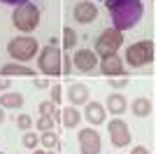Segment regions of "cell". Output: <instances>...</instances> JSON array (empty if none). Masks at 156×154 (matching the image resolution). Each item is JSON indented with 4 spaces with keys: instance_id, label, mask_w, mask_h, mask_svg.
<instances>
[{
    "instance_id": "obj_1",
    "label": "cell",
    "mask_w": 156,
    "mask_h": 154,
    "mask_svg": "<svg viewBox=\"0 0 156 154\" xmlns=\"http://www.w3.org/2000/svg\"><path fill=\"white\" fill-rule=\"evenodd\" d=\"M107 9L112 14V24L117 31H130L144 14L142 0H121V2L110 5Z\"/></svg>"
},
{
    "instance_id": "obj_2",
    "label": "cell",
    "mask_w": 156,
    "mask_h": 154,
    "mask_svg": "<svg viewBox=\"0 0 156 154\" xmlns=\"http://www.w3.org/2000/svg\"><path fill=\"white\" fill-rule=\"evenodd\" d=\"M12 24L19 28L21 33H30L37 28L40 24V9L33 2H23V5H16L12 14Z\"/></svg>"
},
{
    "instance_id": "obj_3",
    "label": "cell",
    "mask_w": 156,
    "mask_h": 154,
    "mask_svg": "<svg viewBox=\"0 0 156 154\" xmlns=\"http://www.w3.org/2000/svg\"><path fill=\"white\" fill-rule=\"evenodd\" d=\"M126 61L133 68H140V65H147L154 61V42L151 40H142V42H135L130 45L126 51Z\"/></svg>"
},
{
    "instance_id": "obj_4",
    "label": "cell",
    "mask_w": 156,
    "mask_h": 154,
    "mask_svg": "<svg viewBox=\"0 0 156 154\" xmlns=\"http://www.w3.org/2000/svg\"><path fill=\"white\" fill-rule=\"evenodd\" d=\"M37 49H40L37 40L28 38V35L14 38V40H9V45H7V54H9L12 58H16V61H30Z\"/></svg>"
},
{
    "instance_id": "obj_5",
    "label": "cell",
    "mask_w": 156,
    "mask_h": 154,
    "mask_svg": "<svg viewBox=\"0 0 156 154\" xmlns=\"http://www.w3.org/2000/svg\"><path fill=\"white\" fill-rule=\"evenodd\" d=\"M37 65H40V70L44 72V75H61V51L58 47L54 45H47L44 49L40 51V58H37Z\"/></svg>"
},
{
    "instance_id": "obj_6",
    "label": "cell",
    "mask_w": 156,
    "mask_h": 154,
    "mask_svg": "<svg viewBox=\"0 0 156 154\" xmlns=\"http://www.w3.org/2000/svg\"><path fill=\"white\" fill-rule=\"evenodd\" d=\"M121 31H117V28H107V31H103V35L98 38L96 42V56L105 58L110 56V54H117V49L121 47Z\"/></svg>"
},
{
    "instance_id": "obj_7",
    "label": "cell",
    "mask_w": 156,
    "mask_h": 154,
    "mask_svg": "<svg viewBox=\"0 0 156 154\" xmlns=\"http://www.w3.org/2000/svg\"><path fill=\"white\" fill-rule=\"evenodd\" d=\"M79 152L82 154H100V135L96 128L86 126L79 131Z\"/></svg>"
},
{
    "instance_id": "obj_8",
    "label": "cell",
    "mask_w": 156,
    "mask_h": 154,
    "mask_svg": "<svg viewBox=\"0 0 156 154\" xmlns=\"http://www.w3.org/2000/svg\"><path fill=\"white\" fill-rule=\"evenodd\" d=\"M130 138H133V133H130V128L126 122H121V119H112L110 122V140L114 147H126L130 142Z\"/></svg>"
},
{
    "instance_id": "obj_9",
    "label": "cell",
    "mask_w": 156,
    "mask_h": 154,
    "mask_svg": "<svg viewBox=\"0 0 156 154\" xmlns=\"http://www.w3.org/2000/svg\"><path fill=\"white\" fill-rule=\"evenodd\" d=\"M98 65V58H96V51L91 49H79L75 54V68L82 72H91L93 68Z\"/></svg>"
},
{
    "instance_id": "obj_10",
    "label": "cell",
    "mask_w": 156,
    "mask_h": 154,
    "mask_svg": "<svg viewBox=\"0 0 156 154\" xmlns=\"http://www.w3.org/2000/svg\"><path fill=\"white\" fill-rule=\"evenodd\" d=\"M100 72L103 75H124V58H119L117 54H110L100 61Z\"/></svg>"
},
{
    "instance_id": "obj_11",
    "label": "cell",
    "mask_w": 156,
    "mask_h": 154,
    "mask_svg": "<svg viewBox=\"0 0 156 154\" xmlns=\"http://www.w3.org/2000/svg\"><path fill=\"white\" fill-rule=\"evenodd\" d=\"M96 16H98V9H96L93 2H77V5H75V21H79V24H91Z\"/></svg>"
},
{
    "instance_id": "obj_12",
    "label": "cell",
    "mask_w": 156,
    "mask_h": 154,
    "mask_svg": "<svg viewBox=\"0 0 156 154\" xmlns=\"http://www.w3.org/2000/svg\"><path fill=\"white\" fill-rule=\"evenodd\" d=\"M84 117L89 119V124H93V126H98V124L105 122V108L100 105V103H86V110H84Z\"/></svg>"
},
{
    "instance_id": "obj_13",
    "label": "cell",
    "mask_w": 156,
    "mask_h": 154,
    "mask_svg": "<svg viewBox=\"0 0 156 154\" xmlns=\"http://www.w3.org/2000/svg\"><path fill=\"white\" fill-rule=\"evenodd\" d=\"M68 96H70V105H84L89 103V89L84 84H70Z\"/></svg>"
},
{
    "instance_id": "obj_14",
    "label": "cell",
    "mask_w": 156,
    "mask_h": 154,
    "mask_svg": "<svg viewBox=\"0 0 156 154\" xmlns=\"http://www.w3.org/2000/svg\"><path fill=\"white\" fill-rule=\"evenodd\" d=\"M79 119H82V115L77 112V108L75 105H68V108L61 110V122H63V126L72 128V126H77Z\"/></svg>"
},
{
    "instance_id": "obj_15",
    "label": "cell",
    "mask_w": 156,
    "mask_h": 154,
    "mask_svg": "<svg viewBox=\"0 0 156 154\" xmlns=\"http://www.w3.org/2000/svg\"><path fill=\"white\" fill-rule=\"evenodd\" d=\"M2 75L9 77V75H23V77H33L35 72L28 68V65H21V63H7L2 65Z\"/></svg>"
},
{
    "instance_id": "obj_16",
    "label": "cell",
    "mask_w": 156,
    "mask_h": 154,
    "mask_svg": "<svg viewBox=\"0 0 156 154\" xmlns=\"http://www.w3.org/2000/svg\"><path fill=\"white\" fill-rule=\"evenodd\" d=\"M126 98L121 96V94H112L110 98H107V108H110L112 115H124V110H126Z\"/></svg>"
},
{
    "instance_id": "obj_17",
    "label": "cell",
    "mask_w": 156,
    "mask_h": 154,
    "mask_svg": "<svg viewBox=\"0 0 156 154\" xmlns=\"http://www.w3.org/2000/svg\"><path fill=\"white\" fill-rule=\"evenodd\" d=\"M133 115L135 117H149L151 115V103L147 98H135L133 101Z\"/></svg>"
},
{
    "instance_id": "obj_18",
    "label": "cell",
    "mask_w": 156,
    "mask_h": 154,
    "mask_svg": "<svg viewBox=\"0 0 156 154\" xmlns=\"http://www.w3.org/2000/svg\"><path fill=\"white\" fill-rule=\"evenodd\" d=\"M0 105L2 108H21L23 105V96L21 94H5V96H0Z\"/></svg>"
},
{
    "instance_id": "obj_19",
    "label": "cell",
    "mask_w": 156,
    "mask_h": 154,
    "mask_svg": "<svg viewBox=\"0 0 156 154\" xmlns=\"http://www.w3.org/2000/svg\"><path fill=\"white\" fill-rule=\"evenodd\" d=\"M40 115H47L51 119H61V112L56 110V103H51V101H44L40 105Z\"/></svg>"
},
{
    "instance_id": "obj_20",
    "label": "cell",
    "mask_w": 156,
    "mask_h": 154,
    "mask_svg": "<svg viewBox=\"0 0 156 154\" xmlns=\"http://www.w3.org/2000/svg\"><path fill=\"white\" fill-rule=\"evenodd\" d=\"M40 142H42L47 149H54V147H56V145H58V138H56V133H54V128H51V131H42Z\"/></svg>"
},
{
    "instance_id": "obj_21",
    "label": "cell",
    "mask_w": 156,
    "mask_h": 154,
    "mask_svg": "<svg viewBox=\"0 0 156 154\" xmlns=\"http://www.w3.org/2000/svg\"><path fill=\"white\" fill-rule=\"evenodd\" d=\"M75 45H77V33L72 31V28H65L63 31V47L65 49H72Z\"/></svg>"
},
{
    "instance_id": "obj_22",
    "label": "cell",
    "mask_w": 156,
    "mask_h": 154,
    "mask_svg": "<svg viewBox=\"0 0 156 154\" xmlns=\"http://www.w3.org/2000/svg\"><path fill=\"white\" fill-rule=\"evenodd\" d=\"M35 126H37L40 131H51V128H54V119H51V117H47V115H42V117L37 119V124H35Z\"/></svg>"
},
{
    "instance_id": "obj_23",
    "label": "cell",
    "mask_w": 156,
    "mask_h": 154,
    "mask_svg": "<svg viewBox=\"0 0 156 154\" xmlns=\"http://www.w3.org/2000/svg\"><path fill=\"white\" fill-rule=\"evenodd\" d=\"M16 126H19L21 131H28V128L33 126V119L28 115H19V117H16Z\"/></svg>"
},
{
    "instance_id": "obj_24",
    "label": "cell",
    "mask_w": 156,
    "mask_h": 154,
    "mask_svg": "<svg viewBox=\"0 0 156 154\" xmlns=\"http://www.w3.org/2000/svg\"><path fill=\"white\" fill-rule=\"evenodd\" d=\"M37 135H35V133H23V145H26V147L28 149H35V147H37Z\"/></svg>"
},
{
    "instance_id": "obj_25",
    "label": "cell",
    "mask_w": 156,
    "mask_h": 154,
    "mask_svg": "<svg viewBox=\"0 0 156 154\" xmlns=\"http://www.w3.org/2000/svg\"><path fill=\"white\" fill-rule=\"evenodd\" d=\"M61 98H63V96H61V86H58V84H54V89H51V103H58Z\"/></svg>"
},
{
    "instance_id": "obj_26",
    "label": "cell",
    "mask_w": 156,
    "mask_h": 154,
    "mask_svg": "<svg viewBox=\"0 0 156 154\" xmlns=\"http://www.w3.org/2000/svg\"><path fill=\"white\" fill-rule=\"evenodd\" d=\"M110 84L114 86V89H121V86L128 84V79H126V77H119V79H110Z\"/></svg>"
},
{
    "instance_id": "obj_27",
    "label": "cell",
    "mask_w": 156,
    "mask_h": 154,
    "mask_svg": "<svg viewBox=\"0 0 156 154\" xmlns=\"http://www.w3.org/2000/svg\"><path fill=\"white\" fill-rule=\"evenodd\" d=\"M0 2H5V5H23L28 0H0Z\"/></svg>"
},
{
    "instance_id": "obj_28",
    "label": "cell",
    "mask_w": 156,
    "mask_h": 154,
    "mask_svg": "<svg viewBox=\"0 0 156 154\" xmlns=\"http://www.w3.org/2000/svg\"><path fill=\"white\" fill-rule=\"evenodd\" d=\"M133 154H149V149H147V147H142V145H137V147L133 149Z\"/></svg>"
},
{
    "instance_id": "obj_29",
    "label": "cell",
    "mask_w": 156,
    "mask_h": 154,
    "mask_svg": "<svg viewBox=\"0 0 156 154\" xmlns=\"http://www.w3.org/2000/svg\"><path fill=\"white\" fill-rule=\"evenodd\" d=\"M35 86H37V89H47V86H49V82H47V79H37V82H35Z\"/></svg>"
},
{
    "instance_id": "obj_30",
    "label": "cell",
    "mask_w": 156,
    "mask_h": 154,
    "mask_svg": "<svg viewBox=\"0 0 156 154\" xmlns=\"http://www.w3.org/2000/svg\"><path fill=\"white\" fill-rule=\"evenodd\" d=\"M0 89H9V79H7V77L0 79Z\"/></svg>"
},
{
    "instance_id": "obj_31",
    "label": "cell",
    "mask_w": 156,
    "mask_h": 154,
    "mask_svg": "<svg viewBox=\"0 0 156 154\" xmlns=\"http://www.w3.org/2000/svg\"><path fill=\"white\" fill-rule=\"evenodd\" d=\"M100 2H105V5L110 7V5H114V2H121V0H100Z\"/></svg>"
},
{
    "instance_id": "obj_32",
    "label": "cell",
    "mask_w": 156,
    "mask_h": 154,
    "mask_svg": "<svg viewBox=\"0 0 156 154\" xmlns=\"http://www.w3.org/2000/svg\"><path fill=\"white\" fill-rule=\"evenodd\" d=\"M2 119H5V112H2V110H0V122H2Z\"/></svg>"
},
{
    "instance_id": "obj_33",
    "label": "cell",
    "mask_w": 156,
    "mask_h": 154,
    "mask_svg": "<svg viewBox=\"0 0 156 154\" xmlns=\"http://www.w3.org/2000/svg\"><path fill=\"white\" fill-rule=\"evenodd\" d=\"M33 154H44V152H37V149H35V152H33Z\"/></svg>"
},
{
    "instance_id": "obj_34",
    "label": "cell",
    "mask_w": 156,
    "mask_h": 154,
    "mask_svg": "<svg viewBox=\"0 0 156 154\" xmlns=\"http://www.w3.org/2000/svg\"><path fill=\"white\" fill-rule=\"evenodd\" d=\"M44 154H56V152H44Z\"/></svg>"
},
{
    "instance_id": "obj_35",
    "label": "cell",
    "mask_w": 156,
    "mask_h": 154,
    "mask_svg": "<svg viewBox=\"0 0 156 154\" xmlns=\"http://www.w3.org/2000/svg\"><path fill=\"white\" fill-rule=\"evenodd\" d=\"M0 154H5V152H0Z\"/></svg>"
}]
</instances>
